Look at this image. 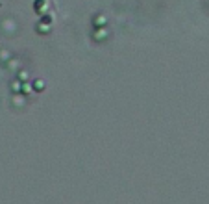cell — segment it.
<instances>
[{"mask_svg":"<svg viewBox=\"0 0 209 204\" xmlns=\"http://www.w3.org/2000/svg\"><path fill=\"white\" fill-rule=\"evenodd\" d=\"M46 6V0H33V9L37 13H41V9Z\"/></svg>","mask_w":209,"mask_h":204,"instance_id":"obj_2","label":"cell"},{"mask_svg":"<svg viewBox=\"0 0 209 204\" xmlns=\"http://www.w3.org/2000/svg\"><path fill=\"white\" fill-rule=\"evenodd\" d=\"M37 30H39V34H48V26L44 28V26H43L41 22H39V26H37Z\"/></svg>","mask_w":209,"mask_h":204,"instance_id":"obj_4","label":"cell"},{"mask_svg":"<svg viewBox=\"0 0 209 204\" xmlns=\"http://www.w3.org/2000/svg\"><path fill=\"white\" fill-rule=\"evenodd\" d=\"M44 87H46V83H44V80H41V78H35V80L32 82V89H33L35 93H43Z\"/></svg>","mask_w":209,"mask_h":204,"instance_id":"obj_1","label":"cell"},{"mask_svg":"<svg viewBox=\"0 0 209 204\" xmlns=\"http://www.w3.org/2000/svg\"><path fill=\"white\" fill-rule=\"evenodd\" d=\"M30 89H32L30 85H22V93H24V95H26V93H30Z\"/></svg>","mask_w":209,"mask_h":204,"instance_id":"obj_5","label":"cell"},{"mask_svg":"<svg viewBox=\"0 0 209 204\" xmlns=\"http://www.w3.org/2000/svg\"><path fill=\"white\" fill-rule=\"evenodd\" d=\"M39 22H41V24H46V26H48V24H52V17H50V15H43Z\"/></svg>","mask_w":209,"mask_h":204,"instance_id":"obj_3","label":"cell"}]
</instances>
